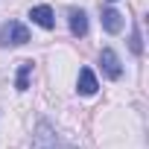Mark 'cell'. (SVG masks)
<instances>
[{"instance_id":"obj_1","label":"cell","mask_w":149,"mask_h":149,"mask_svg":"<svg viewBox=\"0 0 149 149\" xmlns=\"http://www.w3.org/2000/svg\"><path fill=\"white\" fill-rule=\"evenodd\" d=\"M26 41H29V29L21 21H9V24L0 26V47H18Z\"/></svg>"},{"instance_id":"obj_2","label":"cell","mask_w":149,"mask_h":149,"mask_svg":"<svg viewBox=\"0 0 149 149\" xmlns=\"http://www.w3.org/2000/svg\"><path fill=\"white\" fill-rule=\"evenodd\" d=\"M100 61H102V70H105L108 79H120V76H123V67H120V58H117L114 50L105 47V50L100 53Z\"/></svg>"},{"instance_id":"obj_3","label":"cell","mask_w":149,"mask_h":149,"mask_svg":"<svg viewBox=\"0 0 149 149\" xmlns=\"http://www.w3.org/2000/svg\"><path fill=\"white\" fill-rule=\"evenodd\" d=\"M97 88H100V85H97L94 70H91V67H82V70H79V88H76V91H79L82 97H94Z\"/></svg>"},{"instance_id":"obj_4","label":"cell","mask_w":149,"mask_h":149,"mask_svg":"<svg viewBox=\"0 0 149 149\" xmlns=\"http://www.w3.org/2000/svg\"><path fill=\"white\" fill-rule=\"evenodd\" d=\"M29 18H32V24H38L41 29H53V26H56V15H53L50 6H35V9L29 12Z\"/></svg>"},{"instance_id":"obj_5","label":"cell","mask_w":149,"mask_h":149,"mask_svg":"<svg viewBox=\"0 0 149 149\" xmlns=\"http://www.w3.org/2000/svg\"><path fill=\"white\" fill-rule=\"evenodd\" d=\"M102 29L111 32V35H117V32L123 29V15H120L117 9H105V12H102Z\"/></svg>"},{"instance_id":"obj_6","label":"cell","mask_w":149,"mask_h":149,"mask_svg":"<svg viewBox=\"0 0 149 149\" xmlns=\"http://www.w3.org/2000/svg\"><path fill=\"white\" fill-rule=\"evenodd\" d=\"M70 32L76 35V38H82L88 32V15L82 9H70Z\"/></svg>"},{"instance_id":"obj_7","label":"cell","mask_w":149,"mask_h":149,"mask_svg":"<svg viewBox=\"0 0 149 149\" xmlns=\"http://www.w3.org/2000/svg\"><path fill=\"white\" fill-rule=\"evenodd\" d=\"M29 73H32V61H21L18 79H15V88H18V91H26V88H29Z\"/></svg>"},{"instance_id":"obj_8","label":"cell","mask_w":149,"mask_h":149,"mask_svg":"<svg viewBox=\"0 0 149 149\" xmlns=\"http://www.w3.org/2000/svg\"><path fill=\"white\" fill-rule=\"evenodd\" d=\"M132 50H134V53H140V50H143V47H140V32H137V29L132 32Z\"/></svg>"},{"instance_id":"obj_9","label":"cell","mask_w":149,"mask_h":149,"mask_svg":"<svg viewBox=\"0 0 149 149\" xmlns=\"http://www.w3.org/2000/svg\"><path fill=\"white\" fill-rule=\"evenodd\" d=\"M64 149H73V146H64Z\"/></svg>"},{"instance_id":"obj_10","label":"cell","mask_w":149,"mask_h":149,"mask_svg":"<svg viewBox=\"0 0 149 149\" xmlns=\"http://www.w3.org/2000/svg\"><path fill=\"white\" fill-rule=\"evenodd\" d=\"M111 3H114V0H111Z\"/></svg>"}]
</instances>
